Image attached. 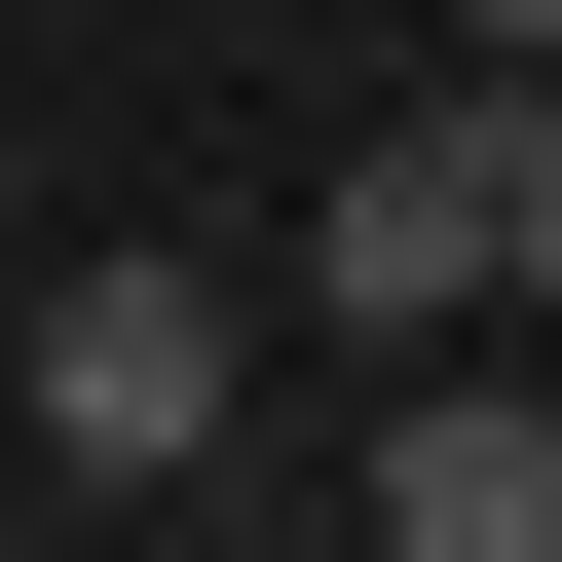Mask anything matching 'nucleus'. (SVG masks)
Instances as JSON below:
<instances>
[{"label":"nucleus","instance_id":"f03ea898","mask_svg":"<svg viewBox=\"0 0 562 562\" xmlns=\"http://www.w3.org/2000/svg\"><path fill=\"white\" fill-rule=\"evenodd\" d=\"M487 225H525V76H487V113H413V150H338V188H301V301H338V338H487Z\"/></svg>","mask_w":562,"mask_h":562},{"label":"nucleus","instance_id":"7ed1b4c3","mask_svg":"<svg viewBox=\"0 0 562 562\" xmlns=\"http://www.w3.org/2000/svg\"><path fill=\"white\" fill-rule=\"evenodd\" d=\"M375 562H562V375H487V338H375Z\"/></svg>","mask_w":562,"mask_h":562},{"label":"nucleus","instance_id":"39448f33","mask_svg":"<svg viewBox=\"0 0 562 562\" xmlns=\"http://www.w3.org/2000/svg\"><path fill=\"white\" fill-rule=\"evenodd\" d=\"M450 38H487V76H562V0H450Z\"/></svg>","mask_w":562,"mask_h":562},{"label":"nucleus","instance_id":"f257e3e1","mask_svg":"<svg viewBox=\"0 0 562 562\" xmlns=\"http://www.w3.org/2000/svg\"><path fill=\"white\" fill-rule=\"evenodd\" d=\"M225 375H262V301L113 225L76 301H38V487H113V525H150V487H225Z\"/></svg>","mask_w":562,"mask_h":562},{"label":"nucleus","instance_id":"20e7f679","mask_svg":"<svg viewBox=\"0 0 562 562\" xmlns=\"http://www.w3.org/2000/svg\"><path fill=\"white\" fill-rule=\"evenodd\" d=\"M487 301H525V338H562V113H525V225H487Z\"/></svg>","mask_w":562,"mask_h":562}]
</instances>
